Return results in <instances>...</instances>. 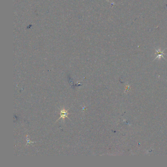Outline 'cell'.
I'll return each instance as SVG.
<instances>
[{
    "mask_svg": "<svg viewBox=\"0 0 167 167\" xmlns=\"http://www.w3.org/2000/svg\"><path fill=\"white\" fill-rule=\"evenodd\" d=\"M156 51H157V52L158 53V57H160V56H162V55L164 54V53L161 51H160V50H159L158 51L156 50Z\"/></svg>",
    "mask_w": 167,
    "mask_h": 167,
    "instance_id": "obj_2",
    "label": "cell"
},
{
    "mask_svg": "<svg viewBox=\"0 0 167 167\" xmlns=\"http://www.w3.org/2000/svg\"><path fill=\"white\" fill-rule=\"evenodd\" d=\"M68 110H65V109H62L60 111V117L58 119V120H59L61 118H63V120H64L65 118H68V115H69V113L68 112ZM58 120H57V121H58Z\"/></svg>",
    "mask_w": 167,
    "mask_h": 167,
    "instance_id": "obj_1",
    "label": "cell"
}]
</instances>
